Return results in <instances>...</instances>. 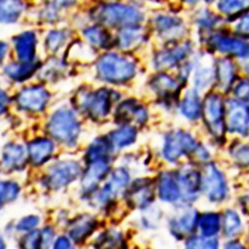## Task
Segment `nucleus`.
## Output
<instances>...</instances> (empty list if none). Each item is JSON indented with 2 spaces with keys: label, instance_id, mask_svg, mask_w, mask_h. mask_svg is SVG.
Here are the masks:
<instances>
[{
  "label": "nucleus",
  "instance_id": "f257e3e1",
  "mask_svg": "<svg viewBox=\"0 0 249 249\" xmlns=\"http://www.w3.org/2000/svg\"><path fill=\"white\" fill-rule=\"evenodd\" d=\"M136 70L134 61L116 53L103 55L97 63L98 77L111 84H124L130 81L135 76Z\"/></svg>",
  "mask_w": 249,
  "mask_h": 249
},
{
  "label": "nucleus",
  "instance_id": "f03ea898",
  "mask_svg": "<svg viewBox=\"0 0 249 249\" xmlns=\"http://www.w3.org/2000/svg\"><path fill=\"white\" fill-rule=\"evenodd\" d=\"M93 17L108 27H129L142 21L143 15L137 8L126 4H102L93 12Z\"/></svg>",
  "mask_w": 249,
  "mask_h": 249
},
{
  "label": "nucleus",
  "instance_id": "7ed1b4c3",
  "mask_svg": "<svg viewBox=\"0 0 249 249\" xmlns=\"http://www.w3.org/2000/svg\"><path fill=\"white\" fill-rule=\"evenodd\" d=\"M47 129L55 140L72 146L80 134V124L72 110L61 108L51 116Z\"/></svg>",
  "mask_w": 249,
  "mask_h": 249
},
{
  "label": "nucleus",
  "instance_id": "20e7f679",
  "mask_svg": "<svg viewBox=\"0 0 249 249\" xmlns=\"http://www.w3.org/2000/svg\"><path fill=\"white\" fill-rule=\"evenodd\" d=\"M201 116L207 129L216 139L223 138L225 132V106L221 97L211 94L204 99Z\"/></svg>",
  "mask_w": 249,
  "mask_h": 249
},
{
  "label": "nucleus",
  "instance_id": "39448f33",
  "mask_svg": "<svg viewBox=\"0 0 249 249\" xmlns=\"http://www.w3.org/2000/svg\"><path fill=\"white\" fill-rule=\"evenodd\" d=\"M196 146L197 144L191 134L183 131H176L165 137L162 154L165 160L175 162L182 156L194 153Z\"/></svg>",
  "mask_w": 249,
  "mask_h": 249
},
{
  "label": "nucleus",
  "instance_id": "423d86ee",
  "mask_svg": "<svg viewBox=\"0 0 249 249\" xmlns=\"http://www.w3.org/2000/svg\"><path fill=\"white\" fill-rule=\"evenodd\" d=\"M80 174L81 167L78 162L73 160L60 161L48 170L44 182L51 190H60L74 181Z\"/></svg>",
  "mask_w": 249,
  "mask_h": 249
},
{
  "label": "nucleus",
  "instance_id": "0eeeda50",
  "mask_svg": "<svg viewBox=\"0 0 249 249\" xmlns=\"http://www.w3.org/2000/svg\"><path fill=\"white\" fill-rule=\"evenodd\" d=\"M113 96V91L102 88L83 97L81 106L89 117L96 121H100L109 115L112 107Z\"/></svg>",
  "mask_w": 249,
  "mask_h": 249
},
{
  "label": "nucleus",
  "instance_id": "6e6552de",
  "mask_svg": "<svg viewBox=\"0 0 249 249\" xmlns=\"http://www.w3.org/2000/svg\"><path fill=\"white\" fill-rule=\"evenodd\" d=\"M201 178V189L211 201L220 202L225 199L227 195L226 182L223 175L213 163L206 164Z\"/></svg>",
  "mask_w": 249,
  "mask_h": 249
},
{
  "label": "nucleus",
  "instance_id": "1a4fd4ad",
  "mask_svg": "<svg viewBox=\"0 0 249 249\" xmlns=\"http://www.w3.org/2000/svg\"><path fill=\"white\" fill-rule=\"evenodd\" d=\"M226 107L225 128L231 133L247 136L249 134V109L238 100L228 101Z\"/></svg>",
  "mask_w": 249,
  "mask_h": 249
},
{
  "label": "nucleus",
  "instance_id": "9d476101",
  "mask_svg": "<svg viewBox=\"0 0 249 249\" xmlns=\"http://www.w3.org/2000/svg\"><path fill=\"white\" fill-rule=\"evenodd\" d=\"M49 98V93L42 86H32L20 92L16 101L20 109L29 112H40L45 109Z\"/></svg>",
  "mask_w": 249,
  "mask_h": 249
},
{
  "label": "nucleus",
  "instance_id": "9b49d317",
  "mask_svg": "<svg viewBox=\"0 0 249 249\" xmlns=\"http://www.w3.org/2000/svg\"><path fill=\"white\" fill-rule=\"evenodd\" d=\"M129 181L130 175L126 170L123 168L116 169L111 173L109 180L97 195V200L101 204H106L112 201L124 186H127Z\"/></svg>",
  "mask_w": 249,
  "mask_h": 249
},
{
  "label": "nucleus",
  "instance_id": "f8f14e48",
  "mask_svg": "<svg viewBox=\"0 0 249 249\" xmlns=\"http://www.w3.org/2000/svg\"><path fill=\"white\" fill-rule=\"evenodd\" d=\"M88 170L82 178V189L87 195H91L97 190L99 183L107 177L110 171L109 160H98L88 164Z\"/></svg>",
  "mask_w": 249,
  "mask_h": 249
},
{
  "label": "nucleus",
  "instance_id": "ddd939ff",
  "mask_svg": "<svg viewBox=\"0 0 249 249\" xmlns=\"http://www.w3.org/2000/svg\"><path fill=\"white\" fill-rule=\"evenodd\" d=\"M128 202L136 209H147L154 200V191L151 182L146 178L136 180L127 193Z\"/></svg>",
  "mask_w": 249,
  "mask_h": 249
},
{
  "label": "nucleus",
  "instance_id": "4468645a",
  "mask_svg": "<svg viewBox=\"0 0 249 249\" xmlns=\"http://www.w3.org/2000/svg\"><path fill=\"white\" fill-rule=\"evenodd\" d=\"M210 44L221 53H231L237 57L249 58V43L237 38L223 35H213L210 39Z\"/></svg>",
  "mask_w": 249,
  "mask_h": 249
},
{
  "label": "nucleus",
  "instance_id": "2eb2a0df",
  "mask_svg": "<svg viewBox=\"0 0 249 249\" xmlns=\"http://www.w3.org/2000/svg\"><path fill=\"white\" fill-rule=\"evenodd\" d=\"M177 177L181 192V198L184 200H195L201 190V175L192 168H183Z\"/></svg>",
  "mask_w": 249,
  "mask_h": 249
},
{
  "label": "nucleus",
  "instance_id": "dca6fc26",
  "mask_svg": "<svg viewBox=\"0 0 249 249\" xmlns=\"http://www.w3.org/2000/svg\"><path fill=\"white\" fill-rule=\"evenodd\" d=\"M148 119L146 108L133 99L124 101L116 111V120L119 123H130L135 121L137 124H142Z\"/></svg>",
  "mask_w": 249,
  "mask_h": 249
},
{
  "label": "nucleus",
  "instance_id": "f3484780",
  "mask_svg": "<svg viewBox=\"0 0 249 249\" xmlns=\"http://www.w3.org/2000/svg\"><path fill=\"white\" fill-rule=\"evenodd\" d=\"M98 225L97 220L89 214H83L75 218L68 230V236L77 244L87 240L95 231Z\"/></svg>",
  "mask_w": 249,
  "mask_h": 249
},
{
  "label": "nucleus",
  "instance_id": "a211bd4d",
  "mask_svg": "<svg viewBox=\"0 0 249 249\" xmlns=\"http://www.w3.org/2000/svg\"><path fill=\"white\" fill-rule=\"evenodd\" d=\"M1 162L8 171H21L26 163V152L23 146L9 142L2 151Z\"/></svg>",
  "mask_w": 249,
  "mask_h": 249
},
{
  "label": "nucleus",
  "instance_id": "6ab92c4d",
  "mask_svg": "<svg viewBox=\"0 0 249 249\" xmlns=\"http://www.w3.org/2000/svg\"><path fill=\"white\" fill-rule=\"evenodd\" d=\"M36 35L32 31L23 32L14 39L17 57L22 63H32L36 51Z\"/></svg>",
  "mask_w": 249,
  "mask_h": 249
},
{
  "label": "nucleus",
  "instance_id": "aec40b11",
  "mask_svg": "<svg viewBox=\"0 0 249 249\" xmlns=\"http://www.w3.org/2000/svg\"><path fill=\"white\" fill-rule=\"evenodd\" d=\"M190 51L191 46L189 44H184L168 51L160 52L154 59V65L157 69H171L178 65L182 59L186 58V56L190 54Z\"/></svg>",
  "mask_w": 249,
  "mask_h": 249
},
{
  "label": "nucleus",
  "instance_id": "412c9836",
  "mask_svg": "<svg viewBox=\"0 0 249 249\" xmlns=\"http://www.w3.org/2000/svg\"><path fill=\"white\" fill-rule=\"evenodd\" d=\"M159 196L167 202H176L181 198V192L178 177L172 173H163L159 180Z\"/></svg>",
  "mask_w": 249,
  "mask_h": 249
},
{
  "label": "nucleus",
  "instance_id": "4be33fe9",
  "mask_svg": "<svg viewBox=\"0 0 249 249\" xmlns=\"http://www.w3.org/2000/svg\"><path fill=\"white\" fill-rule=\"evenodd\" d=\"M196 88L199 91L206 89L215 79V65L210 57L203 56L196 67L194 75Z\"/></svg>",
  "mask_w": 249,
  "mask_h": 249
},
{
  "label": "nucleus",
  "instance_id": "5701e85b",
  "mask_svg": "<svg viewBox=\"0 0 249 249\" xmlns=\"http://www.w3.org/2000/svg\"><path fill=\"white\" fill-rule=\"evenodd\" d=\"M54 143L49 139H36L28 146V156L33 164L39 165L48 161L54 152Z\"/></svg>",
  "mask_w": 249,
  "mask_h": 249
},
{
  "label": "nucleus",
  "instance_id": "b1692460",
  "mask_svg": "<svg viewBox=\"0 0 249 249\" xmlns=\"http://www.w3.org/2000/svg\"><path fill=\"white\" fill-rule=\"evenodd\" d=\"M196 222H198V218L196 211H184L171 220V231L176 236L190 233L195 230Z\"/></svg>",
  "mask_w": 249,
  "mask_h": 249
},
{
  "label": "nucleus",
  "instance_id": "393cba45",
  "mask_svg": "<svg viewBox=\"0 0 249 249\" xmlns=\"http://www.w3.org/2000/svg\"><path fill=\"white\" fill-rule=\"evenodd\" d=\"M95 249H127L124 238L119 231L107 230L101 232L94 241Z\"/></svg>",
  "mask_w": 249,
  "mask_h": 249
},
{
  "label": "nucleus",
  "instance_id": "a878e982",
  "mask_svg": "<svg viewBox=\"0 0 249 249\" xmlns=\"http://www.w3.org/2000/svg\"><path fill=\"white\" fill-rule=\"evenodd\" d=\"M143 31L138 25L122 28L118 35V45L123 50H132L142 42Z\"/></svg>",
  "mask_w": 249,
  "mask_h": 249
},
{
  "label": "nucleus",
  "instance_id": "bb28decb",
  "mask_svg": "<svg viewBox=\"0 0 249 249\" xmlns=\"http://www.w3.org/2000/svg\"><path fill=\"white\" fill-rule=\"evenodd\" d=\"M215 78L222 90L227 91L231 87L235 78V68L231 60L220 59L216 62Z\"/></svg>",
  "mask_w": 249,
  "mask_h": 249
},
{
  "label": "nucleus",
  "instance_id": "cd10ccee",
  "mask_svg": "<svg viewBox=\"0 0 249 249\" xmlns=\"http://www.w3.org/2000/svg\"><path fill=\"white\" fill-rule=\"evenodd\" d=\"M113 146L109 139L99 138L96 139L91 144L86 153V161L92 163L98 160H109L110 152L113 150Z\"/></svg>",
  "mask_w": 249,
  "mask_h": 249
},
{
  "label": "nucleus",
  "instance_id": "c85d7f7f",
  "mask_svg": "<svg viewBox=\"0 0 249 249\" xmlns=\"http://www.w3.org/2000/svg\"><path fill=\"white\" fill-rule=\"evenodd\" d=\"M151 85L153 90L161 98H172L179 90L178 82L165 74H159L154 77Z\"/></svg>",
  "mask_w": 249,
  "mask_h": 249
},
{
  "label": "nucleus",
  "instance_id": "c756f323",
  "mask_svg": "<svg viewBox=\"0 0 249 249\" xmlns=\"http://www.w3.org/2000/svg\"><path fill=\"white\" fill-rule=\"evenodd\" d=\"M157 30L163 37H174L182 32V22L180 19L169 16L159 15L155 19Z\"/></svg>",
  "mask_w": 249,
  "mask_h": 249
},
{
  "label": "nucleus",
  "instance_id": "7c9ffc66",
  "mask_svg": "<svg viewBox=\"0 0 249 249\" xmlns=\"http://www.w3.org/2000/svg\"><path fill=\"white\" fill-rule=\"evenodd\" d=\"M137 130L136 128L129 126V124H124L120 129L113 131L110 134V142L112 143L113 148L123 149L131 146L133 142H135L137 139Z\"/></svg>",
  "mask_w": 249,
  "mask_h": 249
},
{
  "label": "nucleus",
  "instance_id": "2f4dec72",
  "mask_svg": "<svg viewBox=\"0 0 249 249\" xmlns=\"http://www.w3.org/2000/svg\"><path fill=\"white\" fill-rule=\"evenodd\" d=\"M201 102L196 90L186 92L181 103V113L184 117L191 120H196L201 115Z\"/></svg>",
  "mask_w": 249,
  "mask_h": 249
},
{
  "label": "nucleus",
  "instance_id": "473e14b6",
  "mask_svg": "<svg viewBox=\"0 0 249 249\" xmlns=\"http://www.w3.org/2000/svg\"><path fill=\"white\" fill-rule=\"evenodd\" d=\"M38 69V65L32 63H11L5 67V74L14 81H23L30 78Z\"/></svg>",
  "mask_w": 249,
  "mask_h": 249
},
{
  "label": "nucleus",
  "instance_id": "72a5a7b5",
  "mask_svg": "<svg viewBox=\"0 0 249 249\" xmlns=\"http://www.w3.org/2000/svg\"><path fill=\"white\" fill-rule=\"evenodd\" d=\"M24 4L18 1H0V23L15 22L22 13Z\"/></svg>",
  "mask_w": 249,
  "mask_h": 249
},
{
  "label": "nucleus",
  "instance_id": "f704fd0d",
  "mask_svg": "<svg viewBox=\"0 0 249 249\" xmlns=\"http://www.w3.org/2000/svg\"><path fill=\"white\" fill-rule=\"evenodd\" d=\"M198 225L202 236L211 238L214 236L219 231V215L215 213H205L198 218Z\"/></svg>",
  "mask_w": 249,
  "mask_h": 249
},
{
  "label": "nucleus",
  "instance_id": "c9c22d12",
  "mask_svg": "<svg viewBox=\"0 0 249 249\" xmlns=\"http://www.w3.org/2000/svg\"><path fill=\"white\" fill-rule=\"evenodd\" d=\"M84 35L89 42L99 48L109 47L111 35L102 26H92L84 30Z\"/></svg>",
  "mask_w": 249,
  "mask_h": 249
},
{
  "label": "nucleus",
  "instance_id": "e433bc0d",
  "mask_svg": "<svg viewBox=\"0 0 249 249\" xmlns=\"http://www.w3.org/2000/svg\"><path fill=\"white\" fill-rule=\"evenodd\" d=\"M20 193V186L11 180H0V205L14 201Z\"/></svg>",
  "mask_w": 249,
  "mask_h": 249
},
{
  "label": "nucleus",
  "instance_id": "4c0bfd02",
  "mask_svg": "<svg viewBox=\"0 0 249 249\" xmlns=\"http://www.w3.org/2000/svg\"><path fill=\"white\" fill-rule=\"evenodd\" d=\"M19 249H45L41 231H34L23 234L18 241Z\"/></svg>",
  "mask_w": 249,
  "mask_h": 249
},
{
  "label": "nucleus",
  "instance_id": "58836bf2",
  "mask_svg": "<svg viewBox=\"0 0 249 249\" xmlns=\"http://www.w3.org/2000/svg\"><path fill=\"white\" fill-rule=\"evenodd\" d=\"M224 233L228 237L235 236L241 230V221L238 214L233 211H227L224 214Z\"/></svg>",
  "mask_w": 249,
  "mask_h": 249
},
{
  "label": "nucleus",
  "instance_id": "ea45409f",
  "mask_svg": "<svg viewBox=\"0 0 249 249\" xmlns=\"http://www.w3.org/2000/svg\"><path fill=\"white\" fill-rule=\"evenodd\" d=\"M185 249H218V242L213 238L196 236L186 242Z\"/></svg>",
  "mask_w": 249,
  "mask_h": 249
},
{
  "label": "nucleus",
  "instance_id": "a19ab883",
  "mask_svg": "<svg viewBox=\"0 0 249 249\" xmlns=\"http://www.w3.org/2000/svg\"><path fill=\"white\" fill-rule=\"evenodd\" d=\"M218 9L226 15H236L249 7V1H220Z\"/></svg>",
  "mask_w": 249,
  "mask_h": 249
},
{
  "label": "nucleus",
  "instance_id": "79ce46f5",
  "mask_svg": "<svg viewBox=\"0 0 249 249\" xmlns=\"http://www.w3.org/2000/svg\"><path fill=\"white\" fill-rule=\"evenodd\" d=\"M40 223V217L34 214L27 215L20 219L15 225V230L19 232L28 233L37 230V227Z\"/></svg>",
  "mask_w": 249,
  "mask_h": 249
},
{
  "label": "nucleus",
  "instance_id": "37998d69",
  "mask_svg": "<svg viewBox=\"0 0 249 249\" xmlns=\"http://www.w3.org/2000/svg\"><path fill=\"white\" fill-rule=\"evenodd\" d=\"M231 155L242 167H249V143L234 144L231 148Z\"/></svg>",
  "mask_w": 249,
  "mask_h": 249
},
{
  "label": "nucleus",
  "instance_id": "c03bdc74",
  "mask_svg": "<svg viewBox=\"0 0 249 249\" xmlns=\"http://www.w3.org/2000/svg\"><path fill=\"white\" fill-rule=\"evenodd\" d=\"M66 40V34L64 31L54 30L51 31L46 38V46L49 51L56 52L63 45Z\"/></svg>",
  "mask_w": 249,
  "mask_h": 249
},
{
  "label": "nucleus",
  "instance_id": "a18cd8bd",
  "mask_svg": "<svg viewBox=\"0 0 249 249\" xmlns=\"http://www.w3.org/2000/svg\"><path fill=\"white\" fill-rule=\"evenodd\" d=\"M50 249H75V244L68 235H59Z\"/></svg>",
  "mask_w": 249,
  "mask_h": 249
},
{
  "label": "nucleus",
  "instance_id": "49530a36",
  "mask_svg": "<svg viewBox=\"0 0 249 249\" xmlns=\"http://www.w3.org/2000/svg\"><path fill=\"white\" fill-rule=\"evenodd\" d=\"M234 93L239 99L238 101H248L249 100V83L247 81H241L235 87Z\"/></svg>",
  "mask_w": 249,
  "mask_h": 249
},
{
  "label": "nucleus",
  "instance_id": "de8ad7c7",
  "mask_svg": "<svg viewBox=\"0 0 249 249\" xmlns=\"http://www.w3.org/2000/svg\"><path fill=\"white\" fill-rule=\"evenodd\" d=\"M235 30L239 35L249 37V13L244 14L235 26Z\"/></svg>",
  "mask_w": 249,
  "mask_h": 249
},
{
  "label": "nucleus",
  "instance_id": "09e8293b",
  "mask_svg": "<svg viewBox=\"0 0 249 249\" xmlns=\"http://www.w3.org/2000/svg\"><path fill=\"white\" fill-rule=\"evenodd\" d=\"M216 20H217L216 16L210 13L209 11H205L204 13L199 15V17L197 18V22L200 24V26H207V27L210 26L211 27L216 22Z\"/></svg>",
  "mask_w": 249,
  "mask_h": 249
},
{
  "label": "nucleus",
  "instance_id": "8fccbe9b",
  "mask_svg": "<svg viewBox=\"0 0 249 249\" xmlns=\"http://www.w3.org/2000/svg\"><path fill=\"white\" fill-rule=\"evenodd\" d=\"M8 104H9V98L7 96V94L0 89V115H2L8 107Z\"/></svg>",
  "mask_w": 249,
  "mask_h": 249
},
{
  "label": "nucleus",
  "instance_id": "3c124183",
  "mask_svg": "<svg viewBox=\"0 0 249 249\" xmlns=\"http://www.w3.org/2000/svg\"><path fill=\"white\" fill-rule=\"evenodd\" d=\"M194 154L200 160H206L210 159V153L207 152L203 147L200 146H196V150L194 151Z\"/></svg>",
  "mask_w": 249,
  "mask_h": 249
},
{
  "label": "nucleus",
  "instance_id": "603ef678",
  "mask_svg": "<svg viewBox=\"0 0 249 249\" xmlns=\"http://www.w3.org/2000/svg\"><path fill=\"white\" fill-rule=\"evenodd\" d=\"M8 50V44L5 42H2V41H0V62H1Z\"/></svg>",
  "mask_w": 249,
  "mask_h": 249
},
{
  "label": "nucleus",
  "instance_id": "864d4df0",
  "mask_svg": "<svg viewBox=\"0 0 249 249\" xmlns=\"http://www.w3.org/2000/svg\"><path fill=\"white\" fill-rule=\"evenodd\" d=\"M224 249H245V248L239 242H230L228 244H226Z\"/></svg>",
  "mask_w": 249,
  "mask_h": 249
},
{
  "label": "nucleus",
  "instance_id": "5fc2aeb1",
  "mask_svg": "<svg viewBox=\"0 0 249 249\" xmlns=\"http://www.w3.org/2000/svg\"><path fill=\"white\" fill-rule=\"evenodd\" d=\"M0 249H7L6 241L2 235H0Z\"/></svg>",
  "mask_w": 249,
  "mask_h": 249
},
{
  "label": "nucleus",
  "instance_id": "6e6d98bb",
  "mask_svg": "<svg viewBox=\"0 0 249 249\" xmlns=\"http://www.w3.org/2000/svg\"><path fill=\"white\" fill-rule=\"evenodd\" d=\"M245 70H246L247 74L249 75V62H248V63H247V64H246V66H245Z\"/></svg>",
  "mask_w": 249,
  "mask_h": 249
}]
</instances>
